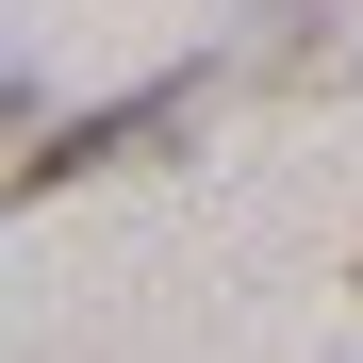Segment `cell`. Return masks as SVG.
<instances>
[{"instance_id":"cell-1","label":"cell","mask_w":363,"mask_h":363,"mask_svg":"<svg viewBox=\"0 0 363 363\" xmlns=\"http://www.w3.org/2000/svg\"><path fill=\"white\" fill-rule=\"evenodd\" d=\"M199 99H215V67H165V83H133V99L67 116V133H33V149H17V199H50V182H83V165H133V149H165Z\"/></svg>"}]
</instances>
